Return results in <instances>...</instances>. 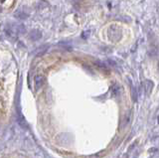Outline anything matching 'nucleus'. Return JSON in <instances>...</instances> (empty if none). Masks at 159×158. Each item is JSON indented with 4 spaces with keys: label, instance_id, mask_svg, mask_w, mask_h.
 <instances>
[{
    "label": "nucleus",
    "instance_id": "f8f14e48",
    "mask_svg": "<svg viewBox=\"0 0 159 158\" xmlns=\"http://www.w3.org/2000/svg\"><path fill=\"white\" fill-rule=\"evenodd\" d=\"M89 36H90V32L89 31H84L83 34H82V37H83L84 39H87Z\"/></svg>",
    "mask_w": 159,
    "mask_h": 158
},
{
    "label": "nucleus",
    "instance_id": "ddd939ff",
    "mask_svg": "<svg viewBox=\"0 0 159 158\" xmlns=\"http://www.w3.org/2000/svg\"><path fill=\"white\" fill-rule=\"evenodd\" d=\"M135 145H136V141L133 142V143L131 144V145H130L129 147H128V152H131V151L133 150V148H134V147H135Z\"/></svg>",
    "mask_w": 159,
    "mask_h": 158
},
{
    "label": "nucleus",
    "instance_id": "9b49d317",
    "mask_svg": "<svg viewBox=\"0 0 159 158\" xmlns=\"http://www.w3.org/2000/svg\"><path fill=\"white\" fill-rule=\"evenodd\" d=\"M119 86H113V88H111V95L113 96H117V93H119Z\"/></svg>",
    "mask_w": 159,
    "mask_h": 158
},
{
    "label": "nucleus",
    "instance_id": "20e7f679",
    "mask_svg": "<svg viewBox=\"0 0 159 158\" xmlns=\"http://www.w3.org/2000/svg\"><path fill=\"white\" fill-rule=\"evenodd\" d=\"M43 83H44V78L41 75H37L34 78V84H35V88L36 90H39L41 86H43Z\"/></svg>",
    "mask_w": 159,
    "mask_h": 158
},
{
    "label": "nucleus",
    "instance_id": "f03ea898",
    "mask_svg": "<svg viewBox=\"0 0 159 158\" xmlns=\"http://www.w3.org/2000/svg\"><path fill=\"white\" fill-rule=\"evenodd\" d=\"M121 29L119 27H117V26L113 25L107 30V37H108V39L111 42H119L121 39Z\"/></svg>",
    "mask_w": 159,
    "mask_h": 158
},
{
    "label": "nucleus",
    "instance_id": "7ed1b4c3",
    "mask_svg": "<svg viewBox=\"0 0 159 158\" xmlns=\"http://www.w3.org/2000/svg\"><path fill=\"white\" fill-rule=\"evenodd\" d=\"M29 38L32 41H38L42 38V32L39 30H32L29 33Z\"/></svg>",
    "mask_w": 159,
    "mask_h": 158
},
{
    "label": "nucleus",
    "instance_id": "0eeeda50",
    "mask_svg": "<svg viewBox=\"0 0 159 158\" xmlns=\"http://www.w3.org/2000/svg\"><path fill=\"white\" fill-rule=\"evenodd\" d=\"M47 50H48V46H47V45H45V46H42V47H41V48H39V49L37 50V51L35 52L36 56H38V57H40V56L44 55V54L47 52Z\"/></svg>",
    "mask_w": 159,
    "mask_h": 158
},
{
    "label": "nucleus",
    "instance_id": "f257e3e1",
    "mask_svg": "<svg viewBox=\"0 0 159 158\" xmlns=\"http://www.w3.org/2000/svg\"><path fill=\"white\" fill-rule=\"evenodd\" d=\"M26 31V28L24 27L22 24H19V25H9L6 27L5 29V33L7 35L8 38L12 39H16V37L20 34H23L24 32Z\"/></svg>",
    "mask_w": 159,
    "mask_h": 158
},
{
    "label": "nucleus",
    "instance_id": "6e6552de",
    "mask_svg": "<svg viewBox=\"0 0 159 158\" xmlns=\"http://www.w3.org/2000/svg\"><path fill=\"white\" fill-rule=\"evenodd\" d=\"M49 7V2L46 1V0H41V1L38 2L37 4V8L38 9H44V8Z\"/></svg>",
    "mask_w": 159,
    "mask_h": 158
},
{
    "label": "nucleus",
    "instance_id": "9d476101",
    "mask_svg": "<svg viewBox=\"0 0 159 158\" xmlns=\"http://www.w3.org/2000/svg\"><path fill=\"white\" fill-rule=\"evenodd\" d=\"M131 97H132V99H133V101H137V92H136V90L133 88V86L131 88Z\"/></svg>",
    "mask_w": 159,
    "mask_h": 158
},
{
    "label": "nucleus",
    "instance_id": "423d86ee",
    "mask_svg": "<svg viewBox=\"0 0 159 158\" xmlns=\"http://www.w3.org/2000/svg\"><path fill=\"white\" fill-rule=\"evenodd\" d=\"M144 86H145L146 94L150 95V93H151L152 88H153V83H152L151 81H149V80H147V81H145V83H144Z\"/></svg>",
    "mask_w": 159,
    "mask_h": 158
},
{
    "label": "nucleus",
    "instance_id": "39448f33",
    "mask_svg": "<svg viewBox=\"0 0 159 158\" xmlns=\"http://www.w3.org/2000/svg\"><path fill=\"white\" fill-rule=\"evenodd\" d=\"M15 17H16L17 19H20V20H25V19H27L28 17H29V15H28V13L26 12L19 10V11L15 12Z\"/></svg>",
    "mask_w": 159,
    "mask_h": 158
},
{
    "label": "nucleus",
    "instance_id": "1a4fd4ad",
    "mask_svg": "<svg viewBox=\"0 0 159 158\" xmlns=\"http://www.w3.org/2000/svg\"><path fill=\"white\" fill-rule=\"evenodd\" d=\"M96 65L98 67H100V69H102V70H106V71H108V68H107V66L104 63H102V62H100V61H98V62H96Z\"/></svg>",
    "mask_w": 159,
    "mask_h": 158
}]
</instances>
